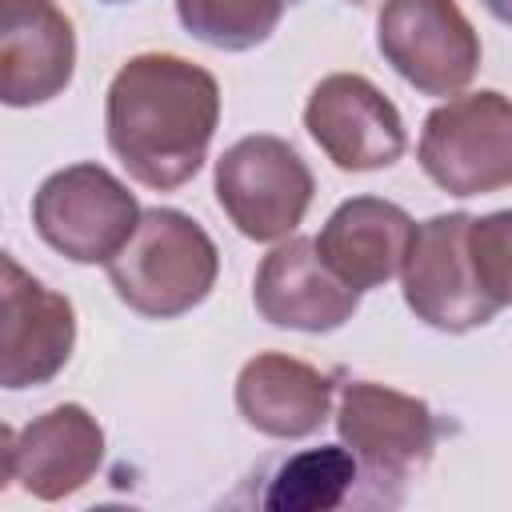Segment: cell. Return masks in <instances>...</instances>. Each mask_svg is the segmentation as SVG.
<instances>
[{
    "instance_id": "obj_10",
    "label": "cell",
    "mask_w": 512,
    "mask_h": 512,
    "mask_svg": "<svg viewBox=\"0 0 512 512\" xmlns=\"http://www.w3.org/2000/svg\"><path fill=\"white\" fill-rule=\"evenodd\" d=\"M76 348V308L32 272L4 256L0 284V384L8 392L40 388L68 364Z\"/></svg>"
},
{
    "instance_id": "obj_20",
    "label": "cell",
    "mask_w": 512,
    "mask_h": 512,
    "mask_svg": "<svg viewBox=\"0 0 512 512\" xmlns=\"http://www.w3.org/2000/svg\"><path fill=\"white\" fill-rule=\"evenodd\" d=\"M348 4H356V8H372L376 0H348Z\"/></svg>"
},
{
    "instance_id": "obj_3",
    "label": "cell",
    "mask_w": 512,
    "mask_h": 512,
    "mask_svg": "<svg viewBox=\"0 0 512 512\" xmlns=\"http://www.w3.org/2000/svg\"><path fill=\"white\" fill-rule=\"evenodd\" d=\"M420 168L448 196H488L512 188V100L496 88L464 92L428 112Z\"/></svg>"
},
{
    "instance_id": "obj_22",
    "label": "cell",
    "mask_w": 512,
    "mask_h": 512,
    "mask_svg": "<svg viewBox=\"0 0 512 512\" xmlns=\"http://www.w3.org/2000/svg\"><path fill=\"white\" fill-rule=\"evenodd\" d=\"M288 4H300V0H288Z\"/></svg>"
},
{
    "instance_id": "obj_12",
    "label": "cell",
    "mask_w": 512,
    "mask_h": 512,
    "mask_svg": "<svg viewBox=\"0 0 512 512\" xmlns=\"http://www.w3.org/2000/svg\"><path fill=\"white\" fill-rule=\"evenodd\" d=\"M252 304L272 328L292 332H336L344 328L356 308L360 292L348 288L316 252V240L288 236L280 240L256 268L252 280Z\"/></svg>"
},
{
    "instance_id": "obj_13",
    "label": "cell",
    "mask_w": 512,
    "mask_h": 512,
    "mask_svg": "<svg viewBox=\"0 0 512 512\" xmlns=\"http://www.w3.org/2000/svg\"><path fill=\"white\" fill-rule=\"evenodd\" d=\"M76 72V32L56 0H0V100L36 108Z\"/></svg>"
},
{
    "instance_id": "obj_7",
    "label": "cell",
    "mask_w": 512,
    "mask_h": 512,
    "mask_svg": "<svg viewBox=\"0 0 512 512\" xmlns=\"http://www.w3.org/2000/svg\"><path fill=\"white\" fill-rule=\"evenodd\" d=\"M376 48L420 96H460L484 52L456 0H384Z\"/></svg>"
},
{
    "instance_id": "obj_2",
    "label": "cell",
    "mask_w": 512,
    "mask_h": 512,
    "mask_svg": "<svg viewBox=\"0 0 512 512\" xmlns=\"http://www.w3.org/2000/svg\"><path fill=\"white\" fill-rule=\"evenodd\" d=\"M220 276L212 236L176 208H148L132 240L108 260V284L120 304L144 320H176L208 300Z\"/></svg>"
},
{
    "instance_id": "obj_8",
    "label": "cell",
    "mask_w": 512,
    "mask_h": 512,
    "mask_svg": "<svg viewBox=\"0 0 512 512\" xmlns=\"http://www.w3.org/2000/svg\"><path fill=\"white\" fill-rule=\"evenodd\" d=\"M336 432L376 484L400 488L428 468L440 428L424 400L376 380H352L340 392Z\"/></svg>"
},
{
    "instance_id": "obj_15",
    "label": "cell",
    "mask_w": 512,
    "mask_h": 512,
    "mask_svg": "<svg viewBox=\"0 0 512 512\" xmlns=\"http://www.w3.org/2000/svg\"><path fill=\"white\" fill-rule=\"evenodd\" d=\"M412 232L416 224L400 204L380 196H352L320 228L316 252L348 288L368 292L404 268Z\"/></svg>"
},
{
    "instance_id": "obj_4",
    "label": "cell",
    "mask_w": 512,
    "mask_h": 512,
    "mask_svg": "<svg viewBox=\"0 0 512 512\" xmlns=\"http://www.w3.org/2000/svg\"><path fill=\"white\" fill-rule=\"evenodd\" d=\"M216 204L236 224L240 236L256 244L288 240L316 192L304 156L268 132L244 136L216 160Z\"/></svg>"
},
{
    "instance_id": "obj_19",
    "label": "cell",
    "mask_w": 512,
    "mask_h": 512,
    "mask_svg": "<svg viewBox=\"0 0 512 512\" xmlns=\"http://www.w3.org/2000/svg\"><path fill=\"white\" fill-rule=\"evenodd\" d=\"M480 4H484L500 24H512V0H480Z\"/></svg>"
},
{
    "instance_id": "obj_6",
    "label": "cell",
    "mask_w": 512,
    "mask_h": 512,
    "mask_svg": "<svg viewBox=\"0 0 512 512\" xmlns=\"http://www.w3.org/2000/svg\"><path fill=\"white\" fill-rule=\"evenodd\" d=\"M468 232H472L468 212H444L416 224L400 268L404 304L416 312V320L452 336L484 328L500 312V304L488 296V288L476 276Z\"/></svg>"
},
{
    "instance_id": "obj_17",
    "label": "cell",
    "mask_w": 512,
    "mask_h": 512,
    "mask_svg": "<svg viewBox=\"0 0 512 512\" xmlns=\"http://www.w3.org/2000/svg\"><path fill=\"white\" fill-rule=\"evenodd\" d=\"M284 8L288 0H176L184 32L220 52L260 48L276 32Z\"/></svg>"
},
{
    "instance_id": "obj_14",
    "label": "cell",
    "mask_w": 512,
    "mask_h": 512,
    "mask_svg": "<svg viewBox=\"0 0 512 512\" xmlns=\"http://www.w3.org/2000/svg\"><path fill=\"white\" fill-rule=\"evenodd\" d=\"M332 376L288 352H256L236 376V408L272 440H304L332 416Z\"/></svg>"
},
{
    "instance_id": "obj_1",
    "label": "cell",
    "mask_w": 512,
    "mask_h": 512,
    "mask_svg": "<svg viewBox=\"0 0 512 512\" xmlns=\"http://www.w3.org/2000/svg\"><path fill=\"white\" fill-rule=\"evenodd\" d=\"M220 124V84L176 52H140L108 84L104 132L124 172L156 192L188 184Z\"/></svg>"
},
{
    "instance_id": "obj_11",
    "label": "cell",
    "mask_w": 512,
    "mask_h": 512,
    "mask_svg": "<svg viewBox=\"0 0 512 512\" xmlns=\"http://www.w3.org/2000/svg\"><path fill=\"white\" fill-rule=\"evenodd\" d=\"M104 460V428L84 404H56L20 432L4 428V484H20L36 500L80 492Z\"/></svg>"
},
{
    "instance_id": "obj_5",
    "label": "cell",
    "mask_w": 512,
    "mask_h": 512,
    "mask_svg": "<svg viewBox=\"0 0 512 512\" xmlns=\"http://www.w3.org/2000/svg\"><path fill=\"white\" fill-rule=\"evenodd\" d=\"M36 236L72 264H108L136 232L140 204L104 164H68L32 196Z\"/></svg>"
},
{
    "instance_id": "obj_18",
    "label": "cell",
    "mask_w": 512,
    "mask_h": 512,
    "mask_svg": "<svg viewBox=\"0 0 512 512\" xmlns=\"http://www.w3.org/2000/svg\"><path fill=\"white\" fill-rule=\"evenodd\" d=\"M468 248H472V264L488 296L500 308L512 304V208L472 220Z\"/></svg>"
},
{
    "instance_id": "obj_21",
    "label": "cell",
    "mask_w": 512,
    "mask_h": 512,
    "mask_svg": "<svg viewBox=\"0 0 512 512\" xmlns=\"http://www.w3.org/2000/svg\"><path fill=\"white\" fill-rule=\"evenodd\" d=\"M104 4H128V0H104Z\"/></svg>"
},
{
    "instance_id": "obj_9",
    "label": "cell",
    "mask_w": 512,
    "mask_h": 512,
    "mask_svg": "<svg viewBox=\"0 0 512 512\" xmlns=\"http://www.w3.org/2000/svg\"><path fill=\"white\" fill-rule=\"evenodd\" d=\"M304 128L340 172L392 168L408 144L396 104L360 72L324 76L308 92Z\"/></svg>"
},
{
    "instance_id": "obj_16",
    "label": "cell",
    "mask_w": 512,
    "mask_h": 512,
    "mask_svg": "<svg viewBox=\"0 0 512 512\" xmlns=\"http://www.w3.org/2000/svg\"><path fill=\"white\" fill-rule=\"evenodd\" d=\"M360 480V460L348 444H320L288 456L268 480L260 504L272 512H328L348 504Z\"/></svg>"
}]
</instances>
